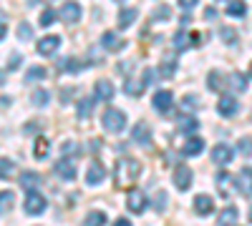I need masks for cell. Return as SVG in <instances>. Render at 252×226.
I'll return each mask as SVG.
<instances>
[{"mask_svg":"<svg viewBox=\"0 0 252 226\" xmlns=\"http://www.w3.org/2000/svg\"><path fill=\"white\" fill-rule=\"evenodd\" d=\"M103 224H106V214L103 211H91L86 221H83V226H103Z\"/></svg>","mask_w":252,"mask_h":226,"instance_id":"obj_29","label":"cell"},{"mask_svg":"<svg viewBox=\"0 0 252 226\" xmlns=\"http://www.w3.org/2000/svg\"><path fill=\"white\" fill-rule=\"evenodd\" d=\"M15 203V196L13 191H0V214H8Z\"/></svg>","mask_w":252,"mask_h":226,"instance_id":"obj_27","label":"cell"},{"mask_svg":"<svg viewBox=\"0 0 252 226\" xmlns=\"http://www.w3.org/2000/svg\"><path fill=\"white\" fill-rule=\"evenodd\" d=\"M237 151L242 156H252V136H245V138L237 141Z\"/></svg>","mask_w":252,"mask_h":226,"instance_id":"obj_34","label":"cell"},{"mask_svg":"<svg viewBox=\"0 0 252 226\" xmlns=\"http://www.w3.org/2000/svg\"><path fill=\"white\" fill-rule=\"evenodd\" d=\"M48 75V71L43 66H31L28 73H26V83H35V80H43Z\"/></svg>","mask_w":252,"mask_h":226,"instance_id":"obj_25","label":"cell"},{"mask_svg":"<svg viewBox=\"0 0 252 226\" xmlns=\"http://www.w3.org/2000/svg\"><path fill=\"white\" fill-rule=\"evenodd\" d=\"M141 176V163L136 158H119L116 161V169H114V183L116 189H129L131 183Z\"/></svg>","mask_w":252,"mask_h":226,"instance_id":"obj_1","label":"cell"},{"mask_svg":"<svg viewBox=\"0 0 252 226\" xmlns=\"http://www.w3.org/2000/svg\"><path fill=\"white\" fill-rule=\"evenodd\" d=\"M73 149H76V143H73V141H66V143H63V153H66V156H68Z\"/></svg>","mask_w":252,"mask_h":226,"instance_id":"obj_45","label":"cell"},{"mask_svg":"<svg viewBox=\"0 0 252 226\" xmlns=\"http://www.w3.org/2000/svg\"><path fill=\"white\" fill-rule=\"evenodd\" d=\"M103 128H106L109 133H121V131L126 128V116H124V111L109 108L106 113H103Z\"/></svg>","mask_w":252,"mask_h":226,"instance_id":"obj_2","label":"cell"},{"mask_svg":"<svg viewBox=\"0 0 252 226\" xmlns=\"http://www.w3.org/2000/svg\"><path fill=\"white\" fill-rule=\"evenodd\" d=\"M229 86H232L237 93H242V91H247V78L242 73H232L229 75Z\"/></svg>","mask_w":252,"mask_h":226,"instance_id":"obj_28","label":"cell"},{"mask_svg":"<svg viewBox=\"0 0 252 226\" xmlns=\"http://www.w3.org/2000/svg\"><path fill=\"white\" fill-rule=\"evenodd\" d=\"M15 171V163L10 158H0V178H10Z\"/></svg>","mask_w":252,"mask_h":226,"instance_id":"obj_33","label":"cell"},{"mask_svg":"<svg viewBox=\"0 0 252 226\" xmlns=\"http://www.w3.org/2000/svg\"><path fill=\"white\" fill-rule=\"evenodd\" d=\"M131 138L136 143H141V146H149L152 143V128H146V123H139V126H134V131H131Z\"/></svg>","mask_w":252,"mask_h":226,"instance_id":"obj_17","label":"cell"},{"mask_svg":"<svg viewBox=\"0 0 252 226\" xmlns=\"http://www.w3.org/2000/svg\"><path fill=\"white\" fill-rule=\"evenodd\" d=\"M237 189L242 196H252V169L250 166L237 174Z\"/></svg>","mask_w":252,"mask_h":226,"instance_id":"obj_14","label":"cell"},{"mask_svg":"<svg viewBox=\"0 0 252 226\" xmlns=\"http://www.w3.org/2000/svg\"><path fill=\"white\" fill-rule=\"evenodd\" d=\"M192 106H199V98L197 96H184V108H192Z\"/></svg>","mask_w":252,"mask_h":226,"instance_id":"obj_43","label":"cell"},{"mask_svg":"<svg viewBox=\"0 0 252 226\" xmlns=\"http://www.w3.org/2000/svg\"><path fill=\"white\" fill-rule=\"evenodd\" d=\"M20 60H23V58H20V53H13V55L8 58V68H10V71H15V68L20 66Z\"/></svg>","mask_w":252,"mask_h":226,"instance_id":"obj_42","label":"cell"},{"mask_svg":"<svg viewBox=\"0 0 252 226\" xmlns=\"http://www.w3.org/2000/svg\"><path fill=\"white\" fill-rule=\"evenodd\" d=\"M58 18H61L66 25H76L78 20H81V5L71 0V3H66V5L58 10Z\"/></svg>","mask_w":252,"mask_h":226,"instance_id":"obj_4","label":"cell"},{"mask_svg":"<svg viewBox=\"0 0 252 226\" xmlns=\"http://www.w3.org/2000/svg\"><path fill=\"white\" fill-rule=\"evenodd\" d=\"M237 219H240L237 209H235V206H227V209H222V214H220V219H217V226H235Z\"/></svg>","mask_w":252,"mask_h":226,"instance_id":"obj_18","label":"cell"},{"mask_svg":"<svg viewBox=\"0 0 252 226\" xmlns=\"http://www.w3.org/2000/svg\"><path fill=\"white\" fill-rule=\"evenodd\" d=\"M81 71V63L76 58H66V60H61V73H78Z\"/></svg>","mask_w":252,"mask_h":226,"instance_id":"obj_31","label":"cell"},{"mask_svg":"<svg viewBox=\"0 0 252 226\" xmlns=\"http://www.w3.org/2000/svg\"><path fill=\"white\" fill-rule=\"evenodd\" d=\"M3 80H5V73H0V83H3Z\"/></svg>","mask_w":252,"mask_h":226,"instance_id":"obj_50","label":"cell"},{"mask_svg":"<svg viewBox=\"0 0 252 226\" xmlns=\"http://www.w3.org/2000/svg\"><path fill=\"white\" fill-rule=\"evenodd\" d=\"M237 108H240V103H237L232 96H222V98H220V103H217V111H220V116H224V118L235 116Z\"/></svg>","mask_w":252,"mask_h":226,"instance_id":"obj_15","label":"cell"},{"mask_svg":"<svg viewBox=\"0 0 252 226\" xmlns=\"http://www.w3.org/2000/svg\"><path fill=\"white\" fill-rule=\"evenodd\" d=\"M172 181H174V186L179 191H187L189 186H192V169L189 166H177L174 174H172Z\"/></svg>","mask_w":252,"mask_h":226,"instance_id":"obj_6","label":"cell"},{"mask_svg":"<svg viewBox=\"0 0 252 226\" xmlns=\"http://www.w3.org/2000/svg\"><path fill=\"white\" fill-rule=\"evenodd\" d=\"M250 221H252V209H250Z\"/></svg>","mask_w":252,"mask_h":226,"instance_id":"obj_51","label":"cell"},{"mask_svg":"<svg viewBox=\"0 0 252 226\" xmlns=\"http://www.w3.org/2000/svg\"><path fill=\"white\" fill-rule=\"evenodd\" d=\"M119 3H121V0H119Z\"/></svg>","mask_w":252,"mask_h":226,"instance_id":"obj_53","label":"cell"},{"mask_svg":"<svg viewBox=\"0 0 252 226\" xmlns=\"http://www.w3.org/2000/svg\"><path fill=\"white\" fill-rule=\"evenodd\" d=\"M46 206H48V201L40 196L38 191H28V196H26V211L31 216H40L46 211Z\"/></svg>","mask_w":252,"mask_h":226,"instance_id":"obj_3","label":"cell"},{"mask_svg":"<svg viewBox=\"0 0 252 226\" xmlns=\"http://www.w3.org/2000/svg\"><path fill=\"white\" fill-rule=\"evenodd\" d=\"M202 149H204V141H202V138H189V141L184 143L182 153H184V156H199Z\"/></svg>","mask_w":252,"mask_h":226,"instance_id":"obj_21","label":"cell"},{"mask_svg":"<svg viewBox=\"0 0 252 226\" xmlns=\"http://www.w3.org/2000/svg\"><path fill=\"white\" fill-rule=\"evenodd\" d=\"M96 98H101V100H111V98H114V86H111V80H106V78L98 80V83H96Z\"/></svg>","mask_w":252,"mask_h":226,"instance_id":"obj_20","label":"cell"},{"mask_svg":"<svg viewBox=\"0 0 252 226\" xmlns=\"http://www.w3.org/2000/svg\"><path fill=\"white\" fill-rule=\"evenodd\" d=\"M174 68H177L174 60H164V63H161V71H159V75H161V78H172V75H174Z\"/></svg>","mask_w":252,"mask_h":226,"instance_id":"obj_38","label":"cell"},{"mask_svg":"<svg viewBox=\"0 0 252 226\" xmlns=\"http://www.w3.org/2000/svg\"><path fill=\"white\" fill-rule=\"evenodd\" d=\"M103 178H106V169H103L98 161H94L89 166V171H86V183H89V186H98Z\"/></svg>","mask_w":252,"mask_h":226,"instance_id":"obj_10","label":"cell"},{"mask_svg":"<svg viewBox=\"0 0 252 226\" xmlns=\"http://www.w3.org/2000/svg\"><path fill=\"white\" fill-rule=\"evenodd\" d=\"M204 18H207V20H215V18H217V10H215V8H209V10L204 13Z\"/></svg>","mask_w":252,"mask_h":226,"instance_id":"obj_46","label":"cell"},{"mask_svg":"<svg viewBox=\"0 0 252 226\" xmlns=\"http://www.w3.org/2000/svg\"><path fill=\"white\" fill-rule=\"evenodd\" d=\"M212 209H215V201H212V196H207V194H199V196L194 199V211H197L199 216H207V214H212Z\"/></svg>","mask_w":252,"mask_h":226,"instance_id":"obj_16","label":"cell"},{"mask_svg":"<svg viewBox=\"0 0 252 226\" xmlns=\"http://www.w3.org/2000/svg\"><path fill=\"white\" fill-rule=\"evenodd\" d=\"M250 73H252V66H250Z\"/></svg>","mask_w":252,"mask_h":226,"instance_id":"obj_52","label":"cell"},{"mask_svg":"<svg viewBox=\"0 0 252 226\" xmlns=\"http://www.w3.org/2000/svg\"><path fill=\"white\" fill-rule=\"evenodd\" d=\"M197 3H199V0H179V5H182L184 10H189V8H194Z\"/></svg>","mask_w":252,"mask_h":226,"instance_id":"obj_44","label":"cell"},{"mask_svg":"<svg viewBox=\"0 0 252 226\" xmlns=\"http://www.w3.org/2000/svg\"><path fill=\"white\" fill-rule=\"evenodd\" d=\"M114 226H131V221H129V219H119Z\"/></svg>","mask_w":252,"mask_h":226,"instance_id":"obj_48","label":"cell"},{"mask_svg":"<svg viewBox=\"0 0 252 226\" xmlns=\"http://www.w3.org/2000/svg\"><path fill=\"white\" fill-rule=\"evenodd\" d=\"M18 38H20V40H31V38H33V28H31L28 23H20V25H18Z\"/></svg>","mask_w":252,"mask_h":226,"instance_id":"obj_39","label":"cell"},{"mask_svg":"<svg viewBox=\"0 0 252 226\" xmlns=\"http://www.w3.org/2000/svg\"><path fill=\"white\" fill-rule=\"evenodd\" d=\"M172 106H174V96H172V91H157V93H154V108H157L161 116L169 113Z\"/></svg>","mask_w":252,"mask_h":226,"instance_id":"obj_7","label":"cell"},{"mask_svg":"<svg viewBox=\"0 0 252 226\" xmlns=\"http://www.w3.org/2000/svg\"><path fill=\"white\" fill-rule=\"evenodd\" d=\"M46 156H48V141L38 138L35 141V158H46Z\"/></svg>","mask_w":252,"mask_h":226,"instance_id":"obj_36","label":"cell"},{"mask_svg":"<svg viewBox=\"0 0 252 226\" xmlns=\"http://www.w3.org/2000/svg\"><path fill=\"white\" fill-rule=\"evenodd\" d=\"M101 46H103V50L119 53V50H124V48H126V40H124L119 33H111V30H106V33L101 35Z\"/></svg>","mask_w":252,"mask_h":226,"instance_id":"obj_5","label":"cell"},{"mask_svg":"<svg viewBox=\"0 0 252 226\" xmlns=\"http://www.w3.org/2000/svg\"><path fill=\"white\" fill-rule=\"evenodd\" d=\"M222 40L227 46H237V30L232 28H222Z\"/></svg>","mask_w":252,"mask_h":226,"instance_id":"obj_37","label":"cell"},{"mask_svg":"<svg viewBox=\"0 0 252 226\" xmlns=\"http://www.w3.org/2000/svg\"><path fill=\"white\" fill-rule=\"evenodd\" d=\"M71 96H73V88H71V91H68V88H66V91H63V96H61V98H63V103H66V100H68Z\"/></svg>","mask_w":252,"mask_h":226,"instance_id":"obj_47","label":"cell"},{"mask_svg":"<svg viewBox=\"0 0 252 226\" xmlns=\"http://www.w3.org/2000/svg\"><path fill=\"white\" fill-rule=\"evenodd\" d=\"M126 206L134 214H144L146 211V194L144 191H131L129 199H126Z\"/></svg>","mask_w":252,"mask_h":226,"instance_id":"obj_9","label":"cell"},{"mask_svg":"<svg viewBox=\"0 0 252 226\" xmlns=\"http://www.w3.org/2000/svg\"><path fill=\"white\" fill-rule=\"evenodd\" d=\"M217 183H220V194H222V196H227V194H229V189H227V183H229V174H224V171H222V174L217 176Z\"/></svg>","mask_w":252,"mask_h":226,"instance_id":"obj_40","label":"cell"},{"mask_svg":"<svg viewBox=\"0 0 252 226\" xmlns=\"http://www.w3.org/2000/svg\"><path fill=\"white\" fill-rule=\"evenodd\" d=\"M94 113V98H83L78 103V118H89Z\"/></svg>","mask_w":252,"mask_h":226,"instance_id":"obj_30","label":"cell"},{"mask_svg":"<svg viewBox=\"0 0 252 226\" xmlns=\"http://www.w3.org/2000/svg\"><path fill=\"white\" fill-rule=\"evenodd\" d=\"M5 33H8V28H5L3 23H0V40H3V38H5Z\"/></svg>","mask_w":252,"mask_h":226,"instance_id":"obj_49","label":"cell"},{"mask_svg":"<svg viewBox=\"0 0 252 226\" xmlns=\"http://www.w3.org/2000/svg\"><path fill=\"white\" fill-rule=\"evenodd\" d=\"M245 13H247V5L242 3V0H229V5H227L229 18H245Z\"/></svg>","mask_w":252,"mask_h":226,"instance_id":"obj_24","label":"cell"},{"mask_svg":"<svg viewBox=\"0 0 252 226\" xmlns=\"http://www.w3.org/2000/svg\"><path fill=\"white\" fill-rule=\"evenodd\" d=\"M136 18H139L136 8H121V15H119V28H129Z\"/></svg>","mask_w":252,"mask_h":226,"instance_id":"obj_23","label":"cell"},{"mask_svg":"<svg viewBox=\"0 0 252 226\" xmlns=\"http://www.w3.org/2000/svg\"><path fill=\"white\" fill-rule=\"evenodd\" d=\"M38 183H40V176H38V174H33V171L20 174V186H23L26 191H35Z\"/></svg>","mask_w":252,"mask_h":226,"instance_id":"obj_22","label":"cell"},{"mask_svg":"<svg viewBox=\"0 0 252 226\" xmlns=\"http://www.w3.org/2000/svg\"><path fill=\"white\" fill-rule=\"evenodd\" d=\"M58 18V13L56 10H51V8H46L43 13H40V25L43 28H48V25H53V20Z\"/></svg>","mask_w":252,"mask_h":226,"instance_id":"obj_35","label":"cell"},{"mask_svg":"<svg viewBox=\"0 0 252 226\" xmlns=\"http://www.w3.org/2000/svg\"><path fill=\"white\" fill-rule=\"evenodd\" d=\"M56 174L63 178V181H73L76 178V163L71 158H63L56 163Z\"/></svg>","mask_w":252,"mask_h":226,"instance_id":"obj_13","label":"cell"},{"mask_svg":"<svg viewBox=\"0 0 252 226\" xmlns=\"http://www.w3.org/2000/svg\"><path fill=\"white\" fill-rule=\"evenodd\" d=\"M197 128H199V121H197V118H192V116H182V118H179V131L192 133V131H197Z\"/></svg>","mask_w":252,"mask_h":226,"instance_id":"obj_26","label":"cell"},{"mask_svg":"<svg viewBox=\"0 0 252 226\" xmlns=\"http://www.w3.org/2000/svg\"><path fill=\"white\" fill-rule=\"evenodd\" d=\"M164 18H169V8H166V5H159V10L152 15V20H164Z\"/></svg>","mask_w":252,"mask_h":226,"instance_id":"obj_41","label":"cell"},{"mask_svg":"<svg viewBox=\"0 0 252 226\" xmlns=\"http://www.w3.org/2000/svg\"><path fill=\"white\" fill-rule=\"evenodd\" d=\"M197 35H192L189 30H177V35H174V48L177 50H189L194 43H197Z\"/></svg>","mask_w":252,"mask_h":226,"instance_id":"obj_12","label":"cell"},{"mask_svg":"<svg viewBox=\"0 0 252 226\" xmlns=\"http://www.w3.org/2000/svg\"><path fill=\"white\" fill-rule=\"evenodd\" d=\"M207 83H209V88H212V91H222V88H224L222 73H220V71H212V73L207 75Z\"/></svg>","mask_w":252,"mask_h":226,"instance_id":"obj_32","label":"cell"},{"mask_svg":"<svg viewBox=\"0 0 252 226\" xmlns=\"http://www.w3.org/2000/svg\"><path fill=\"white\" fill-rule=\"evenodd\" d=\"M232 156H235V151H232V146H227V143H217V146L212 149V161L220 163V166L229 163V161H232Z\"/></svg>","mask_w":252,"mask_h":226,"instance_id":"obj_8","label":"cell"},{"mask_svg":"<svg viewBox=\"0 0 252 226\" xmlns=\"http://www.w3.org/2000/svg\"><path fill=\"white\" fill-rule=\"evenodd\" d=\"M31 103H33L35 108H46V106L51 103V93H48L46 88H35V91L31 93Z\"/></svg>","mask_w":252,"mask_h":226,"instance_id":"obj_19","label":"cell"},{"mask_svg":"<svg viewBox=\"0 0 252 226\" xmlns=\"http://www.w3.org/2000/svg\"><path fill=\"white\" fill-rule=\"evenodd\" d=\"M61 46V38L58 35H46V38H40L38 40V53L40 55H53Z\"/></svg>","mask_w":252,"mask_h":226,"instance_id":"obj_11","label":"cell"}]
</instances>
